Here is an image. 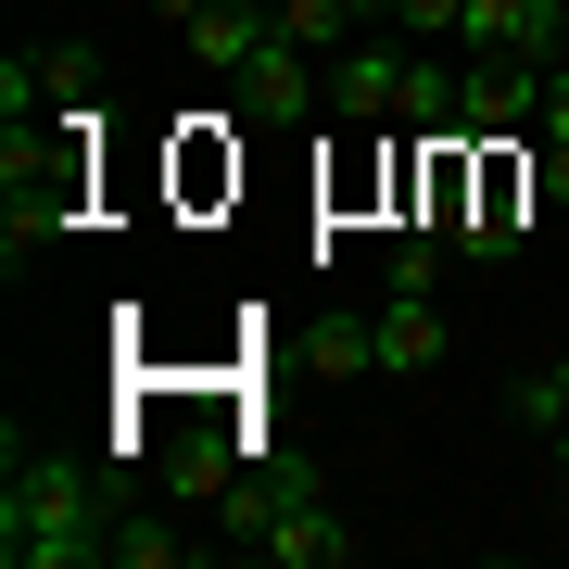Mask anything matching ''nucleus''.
<instances>
[{
  "instance_id": "f257e3e1",
  "label": "nucleus",
  "mask_w": 569,
  "mask_h": 569,
  "mask_svg": "<svg viewBox=\"0 0 569 569\" xmlns=\"http://www.w3.org/2000/svg\"><path fill=\"white\" fill-rule=\"evenodd\" d=\"M114 493L77 456H39L26 418L0 430V569H102L114 557Z\"/></svg>"
},
{
  "instance_id": "f03ea898",
  "label": "nucleus",
  "mask_w": 569,
  "mask_h": 569,
  "mask_svg": "<svg viewBox=\"0 0 569 569\" xmlns=\"http://www.w3.org/2000/svg\"><path fill=\"white\" fill-rule=\"evenodd\" d=\"M77 127H13V140H0V253H13V266L39 241H63L77 203H89V140H77Z\"/></svg>"
},
{
  "instance_id": "7ed1b4c3",
  "label": "nucleus",
  "mask_w": 569,
  "mask_h": 569,
  "mask_svg": "<svg viewBox=\"0 0 569 569\" xmlns=\"http://www.w3.org/2000/svg\"><path fill=\"white\" fill-rule=\"evenodd\" d=\"M406 63H418V39H342L329 51V114L342 127H392L406 114Z\"/></svg>"
},
{
  "instance_id": "20e7f679",
  "label": "nucleus",
  "mask_w": 569,
  "mask_h": 569,
  "mask_svg": "<svg viewBox=\"0 0 569 569\" xmlns=\"http://www.w3.org/2000/svg\"><path fill=\"white\" fill-rule=\"evenodd\" d=\"M228 102H241L253 127H305V114L329 102V63H317L305 39H279V51H253L241 77H228Z\"/></svg>"
},
{
  "instance_id": "39448f33",
  "label": "nucleus",
  "mask_w": 569,
  "mask_h": 569,
  "mask_svg": "<svg viewBox=\"0 0 569 569\" xmlns=\"http://www.w3.org/2000/svg\"><path fill=\"white\" fill-rule=\"evenodd\" d=\"M456 140H545V63H468V127Z\"/></svg>"
},
{
  "instance_id": "423d86ee",
  "label": "nucleus",
  "mask_w": 569,
  "mask_h": 569,
  "mask_svg": "<svg viewBox=\"0 0 569 569\" xmlns=\"http://www.w3.org/2000/svg\"><path fill=\"white\" fill-rule=\"evenodd\" d=\"M178 51L203 63V77H241L253 51H279V13H266V0H216L203 26H178Z\"/></svg>"
},
{
  "instance_id": "0eeeda50",
  "label": "nucleus",
  "mask_w": 569,
  "mask_h": 569,
  "mask_svg": "<svg viewBox=\"0 0 569 569\" xmlns=\"http://www.w3.org/2000/svg\"><path fill=\"white\" fill-rule=\"evenodd\" d=\"M367 329H380V367H392V380H418V367H443V342H456L430 291H392V305L367 317Z\"/></svg>"
},
{
  "instance_id": "6e6552de",
  "label": "nucleus",
  "mask_w": 569,
  "mask_h": 569,
  "mask_svg": "<svg viewBox=\"0 0 569 569\" xmlns=\"http://www.w3.org/2000/svg\"><path fill=\"white\" fill-rule=\"evenodd\" d=\"M279 39H305V51L329 63L342 39H367V26H355V0H279Z\"/></svg>"
},
{
  "instance_id": "1a4fd4ad",
  "label": "nucleus",
  "mask_w": 569,
  "mask_h": 569,
  "mask_svg": "<svg viewBox=\"0 0 569 569\" xmlns=\"http://www.w3.org/2000/svg\"><path fill=\"white\" fill-rule=\"evenodd\" d=\"M519 418H531V430H569V355L519 367Z\"/></svg>"
},
{
  "instance_id": "9d476101",
  "label": "nucleus",
  "mask_w": 569,
  "mask_h": 569,
  "mask_svg": "<svg viewBox=\"0 0 569 569\" xmlns=\"http://www.w3.org/2000/svg\"><path fill=\"white\" fill-rule=\"evenodd\" d=\"M317 367H329V380H355V367H380V329L329 317V329H317Z\"/></svg>"
},
{
  "instance_id": "9b49d317",
  "label": "nucleus",
  "mask_w": 569,
  "mask_h": 569,
  "mask_svg": "<svg viewBox=\"0 0 569 569\" xmlns=\"http://www.w3.org/2000/svg\"><path fill=\"white\" fill-rule=\"evenodd\" d=\"M114 557H127V569H178V557H190V531H164V519H127V531H114Z\"/></svg>"
},
{
  "instance_id": "f8f14e48",
  "label": "nucleus",
  "mask_w": 569,
  "mask_h": 569,
  "mask_svg": "<svg viewBox=\"0 0 569 569\" xmlns=\"http://www.w3.org/2000/svg\"><path fill=\"white\" fill-rule=\"evenodd\" d=\"M456 13H468V0H392V26H406L418 51H443V39H456Z\"/></svg>"
},
{
  "instance_id": "ddd939ff",
  "label": "nucleus",
  "mask_w": 569,
  "mask_h": 569,
  "mask_svg": "<svg viewBox=\"0 0 569 569\" xmlns=\"http://www.w3.org/2000/svg\"><path fill=\"white\" fill-rule=\"evenodd\" d=\"M89 89H102V51L63 39V51H51V102H89Z\"/></svg>"
},
{
  "instance_id": "4468645a",
  "label": "nucleus",
  "mask_w": 569,
  "mask_h": 569,
  "mask_svg": "<svg viewBox=\"0 0 569 569\" xmlns=\"http://www.w3.org/2000/svg\"><path fill=\"white\" fill-rule=\"evenodd\" d=\"M430 266H443V228H418V241H392V291H430Z\"/></svg>"
},
{
  "instance_id": "2eb2a0df",
  "label": "nucleus",
  "mask_w": 569,
  "mask_h": 569,
  "mask_svg": "<svg viewBox=\"0 0 569 569\" xmlns=\"http://www.w3.org/2000/svg\"><path fill=\"white\" fill-rule=\"evenodd\" d=\"M531 178H545V203H569V140H531Z\"/></svg>"
},
{
  "instance_id": "dca6fc26",
  "label": "nucleus",
  "mask_w": 569,
  "mask_h": 569,
  "mask_svg": "<svg viewBox=\"0 0 569 569\" xmlns=\"http://www.w3.org/2000/svg\"><path fill=\"white\" fill-rule=\"evenodd\" d=\"M545 140H569V63H545Z\"/></svg>"
},
{
  "instance_id": "f3484780",
  "label": "nucleus",
  "mask_w": 569,
  "mask_h": 569,
  "mask_svg": "<svg viewBox=\"0 0 569 569\" xmlns=\"http://www.w3.org/2000/svg\"><path fill=\"white\" fill-rule=\"evenodd\" d=\"M531 26L557 39V63H569V0H531Z\"/></svg>"
},
{
  "instance_id": "a211bd4d",
  "label": "nucleus",
  "mask_w": 569,
  "mask_h": 569,
  "mask_svg": "<svg viewBox=\"0 0 569 569\" xmlns=\"http://www.w3.org/2000/svg\"><path fill=\"white\" fill-rule=\"evenodd\" d=\"M216 13V0H152V26H203Z\"/></svg>"
},
{
  "instance_id": "6ab92c4d",
  "label": "nucleus",
  "mask_w": 569,
  "mask_h": 569,
  "mask_svg": "<svg viewBox=\"0 0 569 569\" xmlns=\"http://www.w3.org/2000/svg\"><path fill=\"white\" fill-rule=\"evenodd\" d=\"M557 456H569V430H557Z\"/></svg>"
}]
</instances>
